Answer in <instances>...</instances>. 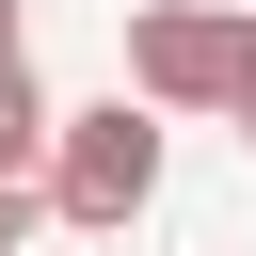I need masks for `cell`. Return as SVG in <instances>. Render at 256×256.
<instances>
[{
    "label": "cell",
    "instance_id": "6da1fadb",
    "mask_svg": "<svg viewBox=\"0 0 256 256\" xmlns=\"http://www.w3.org/2000/svg\"><path fill=\"white\" fill-rule=\"evenodd\" d=\"M48 208L64 224H144L160 208V96H96L48 128Z\"/></svg>",
    "mask_w": 256,
    "mask_h": 256
},
{
    "label": "cell",
    "instance_id": "7a4b0ae2",
    "mask_svg": "<svg viewBox=\"0 0 256 256\" xmlns=\"http://www.w3.org/2000/svg\"><path fill=\"white\" fill-rule=\"evenodd\" d=\"M240 64H256V16H224V0H144L128 16V96H160V112H224Z\"/></svg>",
    "mask_w": 256,
    "mask_h": 256
},
{
    "label": "cell",
    "instance_id": "3957f363",
    "mask_svg": "<svg viewBox=\"0 0 256 256\" xmlns=\"http://www.w3.org/2000/svg\"><path fill=\"white\" fill-rule=\"evenodd\" d=\"M48 96H32V64H0V224H32V176H48Z\"/></svg>",
    "mask_w": 256,
    "mask_h": 256
},
{
    "label": "cell",
    "instance_id": "277c9868",
    "mask_svg": "<svg viewBox=\"0 0 256 256\" xmlns=\"http://www.w3.org/2000/svg\"><path fill=\"white\" fill-rule=\"evenodd\" d=\"M16 48H32V0H0V64H16Z\"/></svg>",
    "mask_w": 256,
    "mask_h": 256
},
{
    "label": "cell",
    "instance_id": "5b68a950",
    "mask_svg": "<svg viewBox=\"0 0 256 256\" xmlns=\"http://www.w3.org/2000/svg\"><path fill=\"white\" fill-rule=\"evenodd\" d=\"M224 112H240V144H256V64H240V96H224Z\"/></svg>",
    "mask_w": 256,
    "mask_h": 256
},
{
    "label": "cell",
    "instance_id": "8992f818",
    "mask_svg": "<svg viewBox=\"0 0 256 256\" xmlns=\"http://www.w3.org/2000/svg\"><path fill=\"white\" fill-rule=\"evenodd\" d=\"M0 256H16V224H0Z\"/></svg>",
    "mask_w": 256,
    "mask_h": 256
}]
</instances>
